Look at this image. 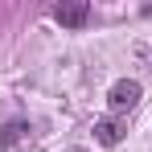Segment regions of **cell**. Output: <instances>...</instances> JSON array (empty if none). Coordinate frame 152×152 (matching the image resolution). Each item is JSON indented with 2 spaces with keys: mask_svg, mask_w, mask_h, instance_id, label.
<instances>
[{
  "mask_svg": "<svg viewBox=\"0 0 152 152\" xmlns=\"http://www.w3.org/2000/svg\"><path fill=\"white\" fill-rule=\"evenodd\" d=\"M95 140L107 144V148H115V144L124 140V127L115 124V119H99V124H95Z\"/></svg>",
  "mask_w": 152,
  "mask_h": 152,
  "instance_id": "277c9868",
  "label": "cell"
},
{
  "mask_svg": "<svg viewBox=\"0 0 152 152\" xmlns=\"http://www.w3.org/2000/svg\"><path fill=\"white\" fill-rule=\"evenodd\" d=\"M25 140H29V124H21V119H12V124L0 127V148H17Z\"/></svg>",
  "mask_w": 152,
  "mask_h": 152,
  "instance_id": "3957f363",
  "label": "cell"
},
{
  "mask_svg": "<svg viewBox=\"0 0 152 152\" xmlns=\"http://www.w3.org/2000/svg\"><path fill=\"white\" fill-rule=\"evenodd\" d=\"M86 17H91V4L86 0H62V4H53V21L66 25V29H82Z\"/></svg>",
  "mask_w": 152,
  "mask_h": 152,
  "instance_id": "6da1fadb",
  "label": "cell"
},
{
  "mask_svg": "<svg viewBox=\"0 0 152 152\" xmlns=\"http://www.w3.org/2000/svg\"><path fill=\"white\" fill-rule=\"evenodd\" d=\"M107 103H111L115 111H132V107L140 103V82H136V78H119V82L111 86Z\"/></svg>",
  "mask_w": 152,
  "mask_h": 152,
  "instance_id": "7a4b0ae2",
  "label": "cell"
}]
</instances>
